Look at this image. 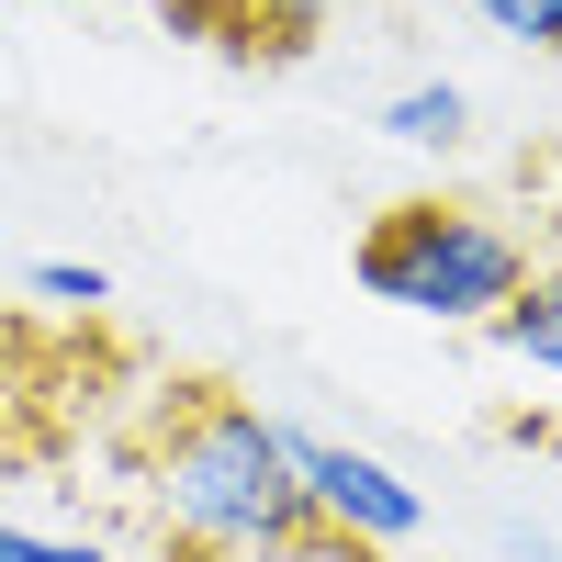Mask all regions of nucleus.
<instances>
[{
    "instance_id": "obj_7",
    "label": "nucleus",
    "mask_w": 562,
    "mask_h": 562,
    "mask_svg": "<svg viewBox=\"0 0 562 562\" xmlns=\"http://www.w3.org/2000/svg\"><path fill=\"white\" fill-rule=\"evenodd\" d=\"M34 293H45V304H79V315H90V304H113V281L90 270V259H45V270H34Z\"/></svg>"
},
{
    "instance_id": "obj_1",
    "label": "nucleus",
    "mask_w": 562,
    "mask_h": 562,
    "mask_svg": "<svg viewBox=\"0 0 562 562\" xmlns=\"http://www.w3.org/2000/svg\"><path fill=\"white\" fill-rule=\"evenodd\" d=\"M135 484L192 562H371L360 540L315 529L281 416H259L237 383H169L135 428Z\"/></svg>"
},
{
    "instance_id": "obj_8",
    "label": "nucleus",
    "mask_w": 562,
    "mask_h": 562,
    "mask_svg": "<svg viewBox=\"0 0 562 562\" xmlns=\"http://www.w3.org/2000/svg\"><path fill=\"white\" fill-rule=\"evenodd\" d=\"M0 562H113L102 540H45V529H0Z\"/></svg>"
},
{
    "instance_id": "obj_3",
    "label": "nucleus",
    "mask_w": 562,
    "mask_h": 562,
    "mask_svg": "<svg viewBox=\"0 0 562 562\" xmlns=\"http://www.w3.org/2000/svg\"><path fill=\"white\" fill-rule=\"evenodd\" d=\"M281 450H293V484H304V506H315V529H338V540H360V551L428 529V495H416L405 473H383L371 450L315 439V428H281Z\"/></svg>"
},
{
    "instance_id": "obj_9",
    "label": "nucleus",
    "mask_w": 562,
    "mask_h": 562,
    "mask_svg": "<svg viewBox=\"0 0 562 562\" xmlns=\"http://www.w3.org/2000/svg\"><path fill=\"white\" fill-rule=\"evenodd\" d=\"M518 562H562V540H540V529H518Z\"/></svg>"
},
{
    "instance_id": "obj_4",
    "label": "nucleus",
    "mask_w": 562,
    "mask_h": 562,
    "mask_svg": "<svg viewBox=\"0 0 562 562\" xmlns=\"http://www.w3.org/2000/svg\"><path fill=\"white\" fill-rule=\"evenodd\" d=\"M484 338H495L506 360H529V371H562V270H529V293L506 304Z\"/></svg>"
},
{
    "instance_id": "obj_6",
    "label": "nucleus",
    "mask_w": 562,
    "mask_h": 562,
    "mask_svg": "<svg viewBox=\"0 0 562 562\" xmlns=\"http://www.w3.org/2000/svg\"><path fill=\"white\" fill-rule=\"evenodd\" d=\"M473 12H484L495 34H518V45H540V57H562V0H473Z\"/></svg>"
},
{
    "instance_id": "obj_2",
    "label": "nucleus",
    "mask_w": 562,
    "mask_h": 562,
    "mask_svg": "<svg viewBox=\"0 0 562 562\" xmlns=\"http://www.w3.org/2000/svg\"><path fill=\"white\" fill-rule=\"evenodd\" d=\"M360 293L428 315V326H495L529 293V237L495 225L484 203H450V192L394 203V214H371V237H360Z\"/></svg>"
},
{
    "instance_id": "obj_5",
    "label": "nucleus",
    "mask_w": 562,
    "mask_h": 562,
    "mask_svg": "<svg viewBox=\"0 0 562 562\" xmlns=\"http://www.w3.org/2000/svg\"><path fill=\"white\" fill-rule=\"evenodd\" d=\"M383 135L394 147H461V135H473V90L461 79H416V90L383 102Z\"/></svg>"
}]
</instances>
